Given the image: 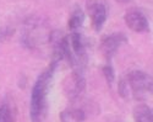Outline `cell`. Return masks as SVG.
<instances>
[{
    "mask_svg": "<svg viewBox=\"0 0 153 122\" xmlns=\"http://www.w3.org/2000/svg\"><path fill=\"white\" fill-rule=\"evenodd\" d=\"M117 2H118V3H129L130 0H117Z\"/></svg>",
    "mask_w": 153,
    "mask_h": 122,
    "instance_id": "obj_14",
    "label": "cell"
},
{
    "mask_svg": "<svg viewBox=\"0 0 153 122\" xmlns=\"http://www.w3.org/2000/svg\"><path fill=\"white\" fill-rule=\"evenodd\" d=\"M62 90L69 100H77L86 90V78L83 70H74L62 83Z\"/></svg>",
    "mask_w": 153,
    "mask_h": 122,
    "instance_id": "obj_3",
    "label": "cell"
},
{
    "mask_svg": "<svg viewBox=\"0 0 153 122\" xmlns=\"http://www.w3.org/2000/svg\"><path fill=\"white\" fill-rule=\"evenodd\" d=\"M86 117V112L81 108L64 110L60 114L61 122H85Z\"/></svg>",
    "mask_w": 153,
    "mask_h": 122,
    "instance_id": "obj_7",
    "label": "cell"
},
{
    "mask_svg": "<svg viewBox=\"0 0 153 122\" xmlns=\"http://www.w3.org/2000/svg\"><path fill=\"white\" fill-rule=\"evenodd\" d=\"M126 41H127L126 36L124 33H111V35L105 36V37L102 40L100 46H99L102 56L107 60H110L117 54L119 48L126 43Z\"/></svg>",
    "mask_w": 153,
    "mask_h": 122,
    "instance_id": "obj_4",
    "label": "cell"
},
{
    "mask_svg": "<svg viewBox=\"0 0 153 122\" xmlns=\"http://www.w3.org/2000/svg\"><path fill=\"white\" fill-rule=\"evenodd\" d=\"M118 91H119V95L123 97V99L127 100L130 97V87H129V83H127L126 78H121L119 80V84H118Z\"/></svg>",
    "mask_w": 153,
    "mask_h": 122,
    "instance_id": "obj_11",
    "label": "cell"
},
{
    "mask_svg": "<svg viewBox=\"0 0 153 122\" xmlns=\"http://www.w3.org/2000/svg\"><path fill=\"white\" fill-rule=\"evenodd\" d=\"M135 122H153L152 108L146 104H140L134 108Z\"/></svg>",
    "mask_w": 153,
    "mask_h": 122,
    "instance_id": "obj_8",
    "label": "cell"
},
{
    "mask_svg": "<svg viewBox=\"0 0 153 122\" xmlns=\"http://www.w3.org/2000/svg\"><path fill=\"white\" fill-rule=\"evenodd\" d=\"M0 122H16L15 110L10 102H4L0 107Z\"/></svg>",
    "mask_w": 153,
    "mask_h": 122,
    "instance_id": "obj_10",
    "label": "cell"
},
{
    "mask_svg": "<svg viewBox=\"0 0 153 122\" xmlns=\"http://www.w3.org/2000/svg\"><path fill=\"white\" fill-rule=\"evenodd\" d=\"M83 22H85V13L81 9H75L72 11L71 16L69 17V22H68V26L69 29L74 32V31H79L82 26H83Z\"/></svg>",
    "mask_w": 153,
    "mask_h": 122,
    "instance_id": "obj_9",
    "label": "cell"
},
{
    "mask_svg": "<svg viewBox=\"0 0 153 122\" xmlns=\"http://www.w3.org/2000/svg\"><path fill=\"white\" fill-rule=\"evenodd\" d=\"M124 20H125L126 26L134 32L143 33V32L149 31L148 20L142 11H140L138 9L127 10V13L124 16Z\"/></svg>",
    "mask_w": 153,
    "mask_h": 122,
    "instance_id": "obj_5",
    "label": "cell"
},
{
    "mask_svg": "<svg viewBox=\"0 0 153 122\" xmlns=\"http://www.w3.org/2000/svg\"><path fill=\"white\" fill-rule=\"evenodd\" d=\"M15 30L11 29L9 26H4V27H0V42H4L7 41L12 35H14Z\"/></svg>",
    "mask_w": 153,
    "mask_h": 122,
    "instance_id": "obj_13",
    "label": "cell"
},
{
    "mask_svg": "<svg viewBox=\"0 0 153 122\" xmlns=\"http://www.w3.org/2000/svg\"><path fill=\"white\" fill-rule=\"evenodd\" d=\"M88 13L91 16L92 26L94 31L99 32L103 29L107 21V8L102 2H91L88 3Z\"/></svg>",
    "mask_w": 153,
    "mask_h": 122,
    "instance_id": "obj_6",
    "label": "cell"
},
{
    "mask_svg": "<svg viewBox=\"0 0 153 122\" xmlns=\"http://www.w3.org/2000/svg\"><path fill=\"white\" fill-rule=\"evenodd\" d=\"M126 80L129 83L130 91L137 100H142L152 93L153 81L152 77L148 73L143 70H132L126 77Z\"/></svg>",
    "mask_w": 153,
    "mask_h": 122,
    "instance_id": "obj_2",
    "label": "cell"
},
{
    "mask_svg": "<svg viewBox=\"0 0 153 122\" xmlns=\"http://www.w3.org/2000/svg\"><path fill=\"white\" fill-rule=\"evenodd\" d=\"M58 60H54L50 66L37 78L32 93L30 102V117L31 122H44L48 114V93L49 87L52 84L55 69L58 67Z\"/></svg>",
    "mask_w": 153,
    "mask_h": 122,
    "instance_id": "obj_1",
    "label": "cell"
},
{
    "mask_svg": "<svg viewBox=\"0 0 153 122\" xmlns=\"http://www.w3.org/2000/svg\"><path fill=\"white\" fill-rule=\"evenodd\" d=\"M102 72H103V75L105 78L107 83L109 85H111L114 83V80H115V72H114V68L110 64H107L102 68Z\"/></svg>",
    "mask_w": 153,
    "mask_h": 122,
    "instance_id": "obj_12",
    "label": "cell"
}]
</instances>
